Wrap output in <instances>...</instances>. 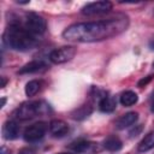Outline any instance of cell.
<instances>
[{
  "mask_svg": "<svg viewBox=\"0 0 154 154\" xmlns=\"http://www.w3.org/2000/svg\"><path fill=\"white\" fill-rule=\"evenodd\" d=\"M128 26L129 18L126 16H118L96 22L75 23L63 31V37L73 42H97L120 35Z\"/></svg>",
  "mask_w": 154,
  "mask_h": 154,
  "instance_id": "1",
  "label": "cell"
},
{
  "mask_svg": "<svg viewBox=\"0 0 154 154\" xmlns=\"http://www.w3.org/2000/svg\"><path fill=\"white\" fill-rule=\"evenodd\" d=\"M2 40L7 47L19 52L30 51L37 43L35 36L31 35L23 25L18 23H11L6 28L2 35Z\"/></svg>",
  "mask_w": 154,
  "mask_h": 154,
  "instance_id": "2",
  "label": "cell"
},
{
  "mask_svg": "<svg viewBox=\"0 0 154 154\" xmlns=\"http://www.w3.org/2000/svg\"><path fill=\"white\" fill-rule=\"evenodd\" d=\"M49 111V105L43 101H29L22 103L14 112L13 117L17 120H29Z\"/></svg>",
  "mask_w": 154,
  "mask_h": 154,
  "instance_id": "3",
  "label": "cell"
},
{
  "mask_svg": "<svg viewBox=\"0 0 154 154\" xmlns=\"http://www.w3.org/2000/svg\"><path fill=\"white\" fill-rule=\"evenodd\" d=\"M31 35H42L47 30V22L46 19L35 13V12H29L24 17V25H23Z\"/></svg>",
  "mask_w": 154,
  "mask_h": 154,
  "instance_id": "4",
  "label": "cell"
},
{
  "mask_svg": "<svg viewBox=\"0 0 154 154\" xmlns=\"http://www.w3.org/2000/svg\"><path fill=\"white\" fill-rule=\"evenodd\" d=\"M76 47L73 46H63L60 48L53 49L49 54V60L53 64H64L70 61L76 55Z\"/></svg>",
  "mask_w": 154,
  "mask_h": 154,
  "instance_id": "5",
  "label": "cell"
},
{
  "mask_svg": "<svg viewBox=\"0 0 154 154\" xmlns=\"http://www.w3.org/2000/svg\"><path fill=\"white\" fill-rule=\"evenodd\" d=\"M47 131V124L45 122H37L29 125L23 134V137L26 142H36L41 140Z\"/></svg>",
  "mask_w": 154,
  "mask_h": 154,
  "instance_id": "6",
  "label": "cell"
},
{
  "mask_svg": "<svg viewBox=\"0 0 154 154\" xmlns=\"http://www.w3.org/2000/svg\"><path fill=\"white\" fill-rule=\"evenodd\" d=\"M111 10H112V4L109 1H94L83 6L81 13L84 16H97V14L107 13Z\"/></svg>",
  "mask_w": 154,
  "mask_h": 154,
  "instance_id": "7",
  "label": "cell"
},
{
  "mask_svg": "<svg viewBox=\"0 0 154 154\" xmlns=\"http://www.w3.org/2000/svg\"><path fill=\"white\" fill-rule=\"evenodd\" d=\"M19 125L14 120H7L1 128V134L5 140H16L19 136Z\"/></svg>",
  "mask_w": 154,
  "mask_h": 154,
  "instance_id": "8",
  "label": "cell"
},
{
  "mask_svg": "<svg viewBox=\"0 0 154 154\" xmlns=\"http://www.w3.org/2000/svg\"><path fill=\"white\" fill-rule=\"evenodd\" d=\"M49 132L53 137H64L69 132V125L61 119H53L49 123Z\"/></svg>",
  "mask_w": 154,
  "mask_h": 154,
  "instance_id": "9",
  "label": "cell"
},
{
  "mask_svg": "<svg viewBox=\"0 0 154 154\" xmlns=\"http://www.w3.org/2000/svg\"><path fill=\"white\" fill-rule=\"evenodd\" d=\"M138 119V113L137 112H128L125 114H123L116 123V126L117 129L119 130H123V129H126L131 125H134Z\"/></svg>",
  "mask_w": 154,
  "mask_h": 154,
  "instance_id": "10",
  "label": "cell"
},
{
  "mask_svg": "<svg viewBox=\"0 0 154 154\" xmlns=\"http://www.w3.org/2000/svg\"><path fill=\"white\" fill-rule=\"evenodd\" d=\"M47 69V65L41 61V60H34L30 61L28 64H25L23 67H20V70L18 71V73L24 75V73H35V72H40Z\"/></svg>",
  "mask_w": 154,
  "mask_h": 154,
  "instance_id": "11",
  "label": "cell"
},
{
  "mask_svg": "<svg viewBox=\"0 0 154 154\" xmlns=\"http://www.w3.org/2000/svg\"><path fill=\"white\" fill-rule=\"evenodd\" d=\"M116 107H117V101L111 95L102 96L100 102H99V109L103 113H111L116 109Z\"/></svg>",
  "mask_w": 154,
  "mask_h": 154,
  "instance_id": "12",
  "label": "cell"
},
{
  "mask_svg": "<svg viewBox=\"0 0 154 154\" xmlns=\"http://www.w3.org/2000/svg\"><path fill=\"white\" fill-rule=\"evenodd\" d=\"M122 147H123V143L119 140V137H117L116 135H111L106 137L103 141V148L107 149L108 152H118L122 149Z\"/></svg>",
  "mask_w": 154,
  "mask_h": 154,
  "instance_id": "13",
  "label": "cell"
},
{
  "mask_svg": "<svg viewBox=\"0 0 154 154\" xmlns=\"http://www.w3.org/2000/svg\"><path fill=\"white\" fill-rule=\"evenodd\" d=\"M70 148L77 153H85V152H94L96 149V143L89 141H78L70 146Z\"/></svg>",
  "mask_w": 154,
  "mask_h": 154,
  "instance_id": "14",
  "label": "cell"
},
{
  "mask_svg": "<svg viewBox=\"0 0 154 154\" xmlns=\"http://www.w3.org/2000/svg\"><path fill=\"white\" fill-rule=\"evenodd\" d=\"M93 112V107L90 105H82L78 108H76L72 113H71V118L75 120H83L85 119L88 116H90V113Z\"/></svg>",
  "mask_w": 154,
  "mask_h": 154,
  "instance_id": "15",
  "label": "cell"
},
{
  "mask_svg": "<svg viewBox=\"0 0 154 154\" xmlns=\"http://www.w3.org/2000/svg\"><path fill=\"white\" fill-rule=\"evenodd\" d=\"M153 148H154V131H150L141 140V142L137 146V149H138V152L143 153V152H148Z\"/></svg>",
  "mask_w": 154,
  "mask_h": 154,
  "instance_id": "16",
  "label": "cell"
},
{
  "mask_svg": "<svg viewBox=\"0 0 154 154\" xmlns=\"http://www.w3.org/2000/svg\"><path fill=\"white\" fill-rule=\"evenodd\" d=\"M137 100H138V96H137V94H136L135 91H132V90H126V91L122 93L120 99H119L120 103H122L123 106H125V107H130V106L135 105V103L137 102Z\"/></svg>",
  "mask_w": 154,
  "mask_h": 154,
  "instance_id": "17",
  "label": "cell"
},
{
  "mask_svg": "<svg viewBox=\"0 0 154 154\" xmlns=\"http://www.w3.org/2000/svg\"><path fill=\"white\" fill-rule=\"evenodd\" d=\"M41 89V82L40 81H36V79H32V81H29L25 85V94L26 96L31 97L34 95H36Z\"/></svg>",
  "mask_w": 154,
  "mask_h": 154,
  "instance_id": "18",
  "label": "cell"
},
{
  "mask_svg": "<svg viewBox=\"0 0 154 154\" xmlns=\"http://www.w3.org/2000/svg\"><path fill=\"white\" fill-rule=\"evenodd\" d=\"M153 78H154V76H153V75H148L147 77H144V78L140 79V81H138V83H137V85H138L140 88H143V87H146V85H147V84H148Z\"/></svg>",
  "mask_w": 154,
  "mask_h": 154,
  "instance_id": "19",
  "label": "cell"
},
{
  "mask_svg": "<svg viewBox=\"0 0 154 154\" xmlns=\"http://www.w3.org/2000/svg\"><path fill=\"white\" fill-rule=\"evenodd\" d=\"M142 131V125L141 124H138V125H135V128L129 132V135H130V137L132 138V137H135V136H137L140 132Z\"/></svg>",
  "mask_w": 154,
  "mask_h": 154,
  "instance_id": "20",
  "label": "cell"
},
{
  "mask_svg": "<svg viewBox=\"0 0 154 154\" xmlns=\"http://www.w3.org/2000/svg\"><path fill=\"white\" fill-rule=\"evenodd\" d=\"M18 154H35V152L32 149H30V148H23V149H20L18 152Z\"/></svg>",
  "mask_w": 154,
  "mask_h": 154,
  "instance_id": "21",
  "label": "cell"
},
{
  "mask_svg": "<svg viewBox=\"0 0 154 154\" xmlns=\"http://www.w3.org/2000/svg\"><path fill=\"white\" fill-rule=\"evenodd\" d=\"M0 154H10V149L6 148L5 146H2V147H1V152H0Z\"/></svg>",
  "mask_w": 154,
  "mask_h": 154,
  "instance_id": "22",
  "label": "cell"
},
{
  "mask_svg": "<svg viewBox=\"0 0 154 154\" xmlns=\"http://www.w3.org/2000/svg\"><path fill=\"white\" fill-rule=\"evenodd\" d=\"M0 78H1V85H0V87H1V88H4V87H6V83H7V79H6V78H5L4 76H2V77H0Z\"/></svg>",
  "mask_w": 154,
  "mask_h": 154,
  "instance_id": "23",
  "label": "cell"
},
{
  "mask_svg": "<svg viewBox=\"0 0 154 154\" xmlns=\"http://www.w3.org/2000/svg\"><path fill=\"white\" fill-rule=\"evenodd\" d=\"M149 47H150V49H153L154 51V36L150 38V41H149Z\"/></svg>",
  "mask_w": 154,
  "mask_h": 154,
  "instance_id": "24",
  "label": "cell"
},
{
  "mask_svg": "<svg viewBox=\"0 0 154 154\" xmlns=\"http://www.w3.org/2000/svg\"><path fill=\"white\" fill-rule=\"evenodd\" d=\"M150 111L154 113V97H153V100H152V103H150Z\"/></svg>",
  "mask_w": 154,
  "mask_h": 154,
  "instance_id": "25",
  "label": "cell"
},
{
  "mask_svg": "<svg viewBox=\"0 0 154 154\" xmlns=\"http://www.w3.org/2000/svg\"><path fill=\"white\" fill-rule=\"evenodd\" d=\"M5 102H6V99L2 97V99H1V106H0V107H4V106H5Z\"/></svg>",
  "mask_w": 154,
  "mask_h": 154,
  "instance_id": "26",
  "label": "cell"
},
{
  "mask_svg": "<svg viewBox=\"0 0 154 154\" xmlns=\"http://www.w3.org/2000/svg\"><path fill=\"white\" fill-rule=\"evenodd\" d=\"M57 154H70V153H57Z\"/></svg>",
  "mask_w": 154,
  "mask_h": 154,
  "instance_id": "27",
  "label": "cell"
},
{
  "mask_svg": "<svg viewBox=\"0 0 154 154\" xmlns=\"http://www.w3.org/2000/svg\"><path fill=\"white\" fill-rule=\"evenodd\" d=\"M153 17H154V11H153Z\"/></svg>",
  "mask_w": 154,
  "mask_h": 154,
  "instance_id": "28",
  "label": "cell"
},
{
  "mask_svg": "<svg viewBox=\"0 0 154 154\" xmlns=\"http://www.w3.org/2000/svg\"><path fill=\"white\" fill-rule=\"evenodd\" d=\"M153 67H154V63H153Z\"/></svg>",
  "mask_w": 154,
  "mask_h": 154,
  "instance_id": "29",
  "label": "cell"
}]
</instances>
